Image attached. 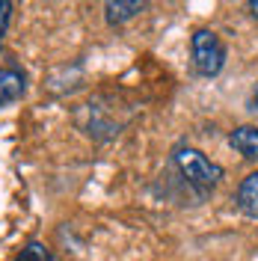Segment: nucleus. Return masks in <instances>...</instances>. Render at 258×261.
Returning <instances> with one entry per match:
<instances>
[{
    "instance_id": "f03ea898",
    "label": "nucleus",
    "mask_w": 258,
    "mask_h": 261,
    "mask_svg": "<svg viewBox=\"0 0 258 261\" xmlns=\"http://www.w3.org/2000/svg\"><path fill=\"white\" fill-rule=\"evenodd\" d=\"M190 54H193L196 71H199L202 77H217V74L223 71V65H226V45H223V39L214 30H208V27H202V30L193 33V39H190Z\"/></svg>"
},
{
    "instance_id": "0eeeda50",
    "label": "nucleus",
    "mask_w": 258,
    "mask_h": 261,
    "mask_svg": "<svg viewBox=\"0 0 258 261\" xmlns=\"http://www.w3.org/2000/svg\"><path fill=\"white\" fill-rule=\"evenodd\" d=\"M145 9V0H107L104 3V21L110 27H119L131 18H137Z\"/></svg>"
},
{
    "instance_id": "20e7f679",
    "label": "nucleus",
    "mask_w": 258,
    "mask_h": 261,
    "mask_svg": "<svg viewBox=\"0 0 258 261\" xmlns=\"http://www.w3.org/2000/svg\"><path fill=\"white\" fill-rule=\"evenodd\" d=\"M27 92V74L18 65H3L0 68V110L21 101Z\"/></svg>"
},
{
    "instance_id": "39448f33",
    "label": "nucleus",
    "mask_w": 258,
    "mask_h": 261,
    "mask_svg": "<svg viewBox=\"0 0 258 261\" xmlns=\"http://www.w3.org/2000/svg\"><path fill=\"white\" fill-rule=\"evenodd\" d=\"M228 146L241 154L243 161L258 163V128L255 125H241L228 134Z\"/></svg>"
},
{
    "instance_id": "1a4fd4ad",
    "label": "nucleus",
    "mask_w": 258,
    "mask_h": 261,
    "mask_svg": "<svg viewBox=\"0 0 258 261\" xmlns=\"http://www.w3.org/2000/svg\"><path fill=\"white\" fill-rule=\"evenodd\" d=\"M9 18H12V3L9 0H0V39H3V33L9 27Z\"/></svg>"
},
{
    "instance_id": "f257e3e1",
    "label": "nucleus",
    "mask_w": 258,
    "mask_h": 261,
    "mask_svg": "<svg viewBox=\"0 0 258 261\" xmlns=\"http://www.w3.org/2000/svg\"><path fill=\"white\" fill-rule=\"evenodd\" d=\"M172 163L181 172V178L187 181L193 190H199L202 196H208L220 181H223V166L214 163L208 154H202L193 146H178L172 151Z\"/></svg>"
},
{
    "instance_id": "6e6552de",
    "label": "nucleus",
    "mask_w": 258,
    "mask_h": 261,
    "mask_svg": "<svg viewBox=\"0 0 258 261\" xmlns=\"http://www.w3.org/2000/svg\"><path fill=\"white\" fill-rule=\"evenodd\" d=\"M15 261H60V258H57V252H54L50 246H45L42 241H30V244L18 252Z\"/></svg>"
},
{
    "instance_id": "9b49d317",
    "label": "nucleus",
    "mask_w": 258,
    "mask_h": 261,
    "mask_svg": "<svg viewBox=\"0 0 258 261\" xmlns=\"http://www.w3.org/2000/svg\"><path fill=\"white\" fill-rule=\"evenodd\" d=\"M252 110H258V89H255V95H252Z\"/></svg>"
},
{
    "instance_id": "423d86ee",
    "label": "nucleus",
    "mask_w": 258,
    "mask_h": 261,
    "mask_svg": "<svg viewBox=\"0 0 258 261\" xmlns=\"http://www.w3.org/2000/svg\"><path fill=\"white\" fill-rule=\"evenodd\" d=\"M235 205H238V211H241L243 217L258 220V172H249V175L238 184Z\"/></svg>"
},
{
    "instance_id": "7ed1b4c3",
    "label": "nucleus",
    "mask_w": 258,
    "mask_h": 261,
    "mask_svg": "<svg viewBox=\"0 0 258 261\" xmlns=\"http://www.w3.org/2000/svg\"><path fill=\"white\" fill-rule=\"evenodd\" d=\"M104 101H107V98H92V101H86L81 110L74 113L81 130L86 137L98 140V143L113 140L116 134H119V128H122V122L113 116V107H104Z\"/></svg>"
},
{
    "instance_id": "9d476101",
    "label": "nucleus",
    "mask_w": 258,
    "mask_h": 261,
    "mask_svg": "<svg viewBox=\"0 0 258 261\" xmlns=\"http://www.w3.org/2000/svg\"><path fill=\"white\" fill-rule=\"evenodd\" d=\"M246 9H249V15H252V18H258V0H249V3H246Z\"/></svg>"
}]
</instances>
